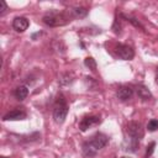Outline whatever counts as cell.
<instances>
[{
    "mask_svg": "<svg viewBox=\"0 0 158 158\" xmlns=\"http://www.w3.org/2000/svg\"><path fill=\"white\" fill-rule=\"evenodd\" d=\"M28 26H30V21L25 16H17L12 21V28L16 32H23L28 28Z\"/></svg>",
    "mask_w": 158,
    "mask_h": 158,
    "instance_id": "ba28073f",
    "label": "cell"
},
{
    "mask_svg": "<svg viewBox=\"0 0 158 158\" xmlns=\"http://www.w3.org/2000/svg\"><path fill=\"white\" fill-rule=\"evenodd\" d=\"M147 130H148L149 132H154V131H157V130H158V120H157V118H152V120H149L148 123H147Z\"/></svg>",
    "mask_w": 158,
    "mask_h": 158,
    "instance_id": "2e32d148",
    "label": "cell"
},
{
    "mask_svg": "<svg viewBox=\"0 0 158 158\" xmlns=\"http://www.w3.org/2000/svg\"><path fill=\"white\" fill-rule=\"evenodd\" d=\"M42 22L49 27H58V26H64L69 22V19L59 11L52 10L48 11L47 14H44V16L42 17Z\"/></svg>",
    "mask_w": 158,
    "mask_h": 158,
    "instance_id": "7a4b0ae2",
    "label": "cell"
},
{
    "mask_svg": "<svg viewBox=\"0 0 158 158\" xmlns=\"http://www.w3.org/2000/svg\"><path fill=\"white\" fill-rule=\"evenodd\" d=\"M132 95H133V89L131 86H121L116 91V96L121 101H127L128 99L132 98Z\"/></svg>",
    "mask_w": 158,
    "mask_h": 158,
    "instance_id": "9c48e42d",
    "label": "cell"
},
{
    "mask_svg": "<svg viewBox=\"0 0 158 158\" xmlns=\"http://www.w3.org/2000/svg\"><path fill=\"white\" fill-rule=\"evenodd\" d=\"M136 93H137L138 98H139V99H142L143 101L149 100V99L152 98V93H151V90H149L146 85H143V84L137 85V88H136Z\"/></svg>",
    "mask_w": 158,
    "mask_h": 158,
    "instance_id": "30bf717a",
    "label": "cell"
},
{
    "mask_svg": "<svg viewBox=\"0 0 158 158\" xmlns=\"http://www.w3.org/2000/svg\"><path fill=\"white\" fill-rule=\"evenodd\" d=\"M109 142V137L101 132H96L89 141L83 143L81 151L85 157H94L101 148H104Z\"/></svg>",
    "mask_w": 158,
    "mask_h": 158,
    "instance_id": "6da1fadb",
    "label": "cell"
},
{
    "mask_svg": "<svg viewBox=\"0 0 158 158\" xmlns=\"http://www.w3.org/2000/svg\"><path fill=\"white\" fill-rule=\"evenodd\" d=\"M72 12H73V15H74L75 17H79V19H83V17H85V16L88 15V10H86L85 7H83V6L73 7V9H72Z\"/></svg>",
    "mask_w": 158,
    "mask_h": 158,
    "instance_id": "4fadbf2b",
    "label": "cell"
},
{
    "mask_svg": "<svg viewBox=\"0 0 158 158\" xmlns=\"http://www.w3.org/2000/svg\"><path fill=\"white\" fill-rule=\"evenodd\" d=\"M67 115H68V105L64 101L63 96H60V100L57 101V104L53 109V118L57 123H63Z\"/></svg>",
    "mask_w": 158,
    "mask_h": 158,
    "instance_id": "3957f363",
    "label": "cell"
},
{
    "mask_svg": "<svg viewBox=\"0 0 158 158\" xmlns=\"http://www.w3.org/2000/svg\"><path fill=\"white\" fill-rule=\"evenodd\" d=\"M126 131H127L128 137L132 138V139L139 141V139L143 137V128H142V125H141L139 122H137V121H131V122H128Z\"/></svg>",
    "mask_w": 158,
    "mask_h": 158,
    "instance_id": "5b68a950",
    "label": "cell"
},
{
    "mask_svg": "<svg viewBox=\"0 0 158 158\" xmlns=\"http://www.w3.org/2000/svg\"><path fill=\"white\" fill-rule=\"evenodd\" d=\"M14 95H15V98H16L17 100H20V101L25 100V99L27 98V95H28V89H27V86H25V85H19V86L14 90Z\"/></svg>",
    "mask_w": 158,
    "mask_h": 158,
    "instance_id": "8fae6325",
    "label": "cell"
},
{
    "mask_svg": "<svg viewBox=\"0 0 158 158\" xmlns=\"http://www.w3.org/2000/svg\"><path fill=\"white\" fill-rule=\"evenodd\" d=\"M121 158H126V157H121Z\"/></svg>",
    "mask_w": 158,
    "mask_h": 158,
    "instance_id": "44dd1931",
    "label": "cell"
},
{
    "mask_svg": "<svg viewBox=\"0 0 158 158\" xmlns=\"http://www.w3.org/2000/svg\"><path fill=\"white\" fill-rule=\"evenodd\" d=\"M154 147H156V143H154V142H151V143L147 146L144 158H149V157H151V154H152V153H153V151H154Z\"/></svg>",
    "mask_w": 158,
    "mask_h": 158,
    "instance_id": "e0dca14e",
    "label": "cell"
},
{
    "mask_svg": "<svg viewBox=\"0 0 158 158\" xmlns=\"http://www.w3.org/2000/svg\"><path fill=\"white\" fill-rule=\"evenodd\" d=\"M84 65H85L86 68L91 69V70H95V69H96V62H95V59H94L93 57H86V58L84 59Z\"/></svg>",
    "mask_w": 158,
    "mask_h": 158,
    "instance_id": "5bb4252c",
    "label": "cell"
},
{
    "mask_svg": "<svg viewBox=\"0 0 158 158\" xmlns=\"http://www.w3.org/2000/svg\"><path fill=\"white\" fill-rule=\"evenodd\" d=\"M0 158H7V157H4V156H2V157H0Z\"/></svg>",
    "mask_w": 158,
    "mask_h": 158,
    "instance_id": "ffe728a7",
    "label": "cell"
},
{
    "mask_svg": "<svg viewBox=\"0 0 158 158\" xmlns=\"http://www.w3.org/2000/svg\"><path fill=\"white\" fill-rule=\"evenodd\" d=\"M122 17H123V19H126L128 22H131L135 27H139L141 30H144V28H143V26L139 23V21H138L137 19H135V17H132V16H128V15H123V14H122Z\"/></svg>",
    "mask_w": 158,
    "mask_h": 158,
    "instance_id": "9a60e30c",
    "label": "cell"
},
{
    "mask_svg": "<svg viewBox=\"0 0 158 158\" xmlns=\"http://www.w3.org/2000/svg\"><path fill=\"white\" fill-rule=\"evenodd\" d=\"M99 123H100V117L99 116H96V115H86V116H84L80 120V122H79V130L84 132L88 128H90L93 126H96Z\"/></svg>",
    "mask_w": 158,
    "mask_h": 158,
    "instance_id": "8992f818",
    "label": "cell"
},
{
    "mask_svg": "<svg viewBox=\"0 0 158 158\" xmlns=\"http://www.w3.org/2000/svg\"><path fill=\"white\" fill-rule=\"evenodd\" d=\"M138 144H139V141L132 139V138L128 137V142L125 143V151H127V152H136L137 148H138Z\"/></svg>",
    "mask_w": 158,
    "mask_h": 158,
    "instance_id": "7c38bea8",
    "label": "cell"
},
{
    "mask_svg": "<svg viewBox=\"0 0 158 158\" xmlns=\"http://www.w3.org/2000/svg\"><path fill=\"white\" fill-rule=\"evenodd\" d=\"M26 117H27V114H26L25 110H22V109H14L10 112H7L2 117V120L4 121H19V120H25Z\"/></svg>",
    "mask_w": 158,
    "mask_h": 158,
    "instance_id": "52a82bcc",
    "label": "cell"
},
{
    "mask_svg": "<svg viewBox=\"0 0 158 158\" xmlns=\"http://www.w3.org/2000/svg\"><path fill=\"white\" fill-rule=\"evenodd\" d=\"M156 80H157V83H158V69H157V73H156Z\"/></svg>",
    "mask_w": 158,
    "mask_h": 158,
    "instance_id": "d6986e66",
    "label": "cell"
},
{
    "mask_svg": "<svg viewBox=\"0 0 158 158\" xmlns=\"http://www.w3.org/2000/svg\"><path fill=\"white\" fill-rule=\"evenodd\" d=\"M115 52H116L117 57L121 58V59H123V60H131L135 57V51L128 44H123V43L116 44Z\"/></svg>",
    "mask_w": 158,
    "mask_h": 158,
    "instance_id": "277c9868",
    "label": "cell"
},
{
    "mask_svg": "<svg viewBox=\"0 0 158 158\" xmlns=\"http://www.w3.org/2000/svg\"><path fill=\"white\" fill-rule=\"evenodd\" d=\"M7 10V5L5 1H0V15H4Z\"/></svg>",
    "mask_w": 158,
    "mask_h": 158,
    "instance_id": "ac0fdd59",
    "label": "cell"
}]
</instances>
